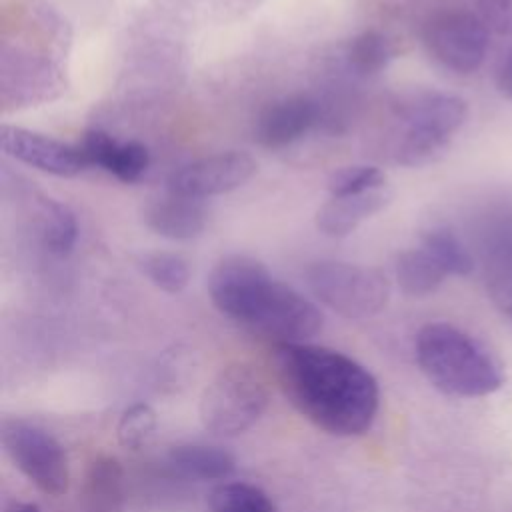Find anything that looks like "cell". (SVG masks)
I'll return each mask as SVG.
<instances>
[{
    "label": "cell",
    "mask_w": 512,
    "mask_h": 512,
    "mask_svg": "<svg viewBox=\"0 0 512 512\" xmlns=\"http://www.w3.org/2000/svg\"><path fill=\"white\" fill-rule=\"evenodd\" d=\"M494 82H496V88L498 92L512 102V50H508L498 66H496V72H494Z\"/></svg>",
    "instance_id": "29"
},
{
    "label": "cell",
    "mask_w": 512,
    "mask_h": 512,
    "mask_svg": "<svg viewBox=\"0 0 512 512\" xmlns=\"http://www.w3.org/2000/svg\"><path fill=\"white\" fill-rule=\"evenodd\" d=\"M386 186V174L372 164H354L334 170L326 182L330 196H354Z\"/></svg>",
    "instance_id": "27"
},
{
    "label": "cell",
    "mask_w": 512,
    "mask_h": 512,
    "mask_svg": "<svg viewBox=\"0 0 512 512\" xmlns=\"http://www.w3.org/2000/svg\"><path fill=\"white\" fill-rule=\"evenodd\" d=\"M320 116L318 102L306 94L284 96L268 104L258 120L254 138L266 148H282L300 140Z\"/></svg>",
    "instance_id": "13"
},
{
    "label": "cell",
    "mask_w": 512,
    "mask_h": 512,
    "mask_svg": "<svg viewBox=\"0 0 512 512\" xmlns=\"http://www.w3.org/2000/svg\"><path fill=\"white\" fill-rule=\"evenodd\" d=\"M392 110L398 124L392 154L398 164L410 168L436 162L468 116L466 100L436 90L410 92Z\"/></svg>",
    "instance_id": "3"
},
{
    "label": "cell",
    "mask_w": 512,
    "mask_h": 512,
    "mask_svg": "<svg viewBox=\"0 0 512 512\" xmlns=\"http://www.w3.org/2000/svg\"><path fill=\"white\" fill-rule=\"evenodd\" d=\"M268 400V384L258 368L246 362L228 364L200 396V422L216 436H236L264 414Z\"/></svg>",
    "instance_id": "4"
},
{
    "label": "cell",
    "mask_w": 512,
    "mask_h": 512,
    "mask_svg": "<svg viewBox=\"0 0 512 512\" xmlns=\"http://www.w3.org/2000/svg\"><path fill=\"white\" fill-rule=\"evenodd\" d=\"M446 276L444 268L422 246L404 250L396 258V280L408 296L418 298L436 292Z\"/></svg>",
    "instance_id": "20"
},
{
    "label": "cell",
    "mask_w": 512,
    "mask_h": 512,
    "mask_svg": "<svg viewBox=\"0 0 512 512\" xmlns=\"http://www.w3.org/2000/svg\"><path fill=\"white\" fill-rule=\"evenodd\" d=\"M0 142L6 156L52 176L74 178L88 166L80 146L20 126L4 124Z\"/></svg>",
    "instance_id": "10"
},
{
    "label": "cell",
    "mask_w": 512,
    "mask_h": 512,
    "mask_svg": "<svg viewBox=\"0 0 512 512\" xmlns=\"http://www.w3.org/2000/svg\"><path fill=\"white\" fill-rule=\"evenodd\" d=\"M168 466L180 478L208 482L232 476L236 470V460L230 452L218 446L178 444L168 452Z\"/></svg>",
    "instance_id": "18"
},
{
    "label": "cell",
    "mask_w": 512,
    "mask_h": 512,
    "mask_svg": "<svg viewBox=\"0 0 512 512\" xmlns=\"http://www.w3.org/2000/svg\"><path fill=\"white\" fill-rule=\"evenodd\" d=\"M484 280L496 310L512 320V224L490 238L484 256Z\"/></svg>",
    "instance_id": "19"
},
{
    "label": "cell",
    "mask_w": 512,
    "mask_h": 512,
    "mask_svg": "<svg viewBox=\"0 0 512 512\" xmlns=\"http://www.w3.org/2000/svg\"><path fill=\"white\" fill-rule=\"evenodd\" d=\"M212 512H276L264 490L246 482H224L210 490Z\"/></svg>",
    "instance_id": "24"
},
{
    "label": "cell",
    "mask_w": 512,
    "mask_h": 512,
    "mask_svg": "<svg viewBox=\"0 0 512 512\" xmlns=\"http://www.w3.org/2000/svg\"><path fill=\"white\" fill-rule=\"evenodd\" d=\"M156 426L158 418L154 408L144 402H136L122 412L116 424V438L126 450H140L152 440Z\"/></svg>",
    "instance_id": "26"
},
{
    "label": "cell",
    "mask_w": 512,
    "mask_h": 512,
    "mask_svg": "<svg viewBox=\"0 0 512 512\" xmlns=\"http://www.w3.org/2000/svg\"><path fill=\"white\" fill-rule=\"evenodd\" d=\"M416 362L428 382L448 396L480 398L502 388L500 360L468 332L428 322L416 334Z\"/></svg>",
    "instance_id": "2"
},
{
    "label": "cell",
    "mask_w": 512,
    "mask_h": 512,
    "mask_svg": "<svg viewBox=\"0 0 512 512\" xmlns=\"http://www.w3.org/2000/svg\"><path fill=\"white\" fill-rule=\"evenodd\" d=\"M256 168V160L246 152H218L176 170L170 176L168 190L204 200L244 186L256 174Z\"/></svg>",
    "instance_id": "9"
},
{
    "label": "cell",
    "mask_w": 512,
    "mask_h": 512,
    "mask_svg": "<svg viewBox=\"0 0 512 512\" xmlns=\"http://www.w3.org/2000/svg\"><path fill=\"white\" fill-rule=\"evenodd\" d=\"M0 440L12 464L40 492L62 496L70 484L68 456L62 444L46 430L16 418L2 420Z\"/></svg>",
    "instance_id": "7"
},
{
    "label": "cell",
    "mask_w": 512,
    "mask_h": 512,
    "mask_svg": "<svg viewBox=\"0 0 512 512\" xmlns=\"http://www.w3.org/2000/svg\"><path fill=\"white\" fill-rule=\"evenodd\" d=\"M306 284L324 306L352 320L376 316L390 298L388 278L378 268L340 260L310 264Z\"/></svg>",
    "instance_id": "5"
},
{
    "label": "cell",
    "mask_w": 512,
    "mask_h": 512,
    "mask_svg": "<svg viewBox=\"0 0 512 512\" xmlns=\"http://www.w3.org/2000/svg\"><path fill=\"white\" fill-rule=\"evenodd\" d=\"M142 270L148 276V280L168 292L178 294L188 286L190 280V268L188 262L174 252H150L142 258Z\"/></svg>",
    "instance_id": "25"
},
{
    "label": "cell",
    "mask_w": 512,
    "mask_h": 512,
    "mask_svg": "<svg viewBox=\"0 0 512 512\" xmlns=\"http://www.w3.org/2000/svg\"><path fill=\"white\" fill-rule=\"evenodd\" d=\"M394 54L396 48L384 32L376 28H366L348 42L346 64L356 74L372 76L382 72L390 64Z\"/></svg>",
    "instance_id": "21"
},
{
    "label": "cell",
    "mask_w": 512,
    "mask_h": 512,
    "mask_svg": "<svg viewBox=\"0 0 512 512\" xmlns=\"http://www.w3.org/2000/svg\"><path fill=\"white\" fill-rule=\"evenodd\" d=\"M422 248L428 250L446 274L468 276L474 270V258L464 242L448 226H434L422 234Z\"/></svg>",
    "instance_id": "23"
},
{
    "label": "cell",
    "mask_w": 512,
    "mask_h": 512,
    "mask_svg": "<svg viewBox=\"0 0 512 512\" xmlns=\"http://www.w3.org/2000/svg\"><path fill=\"white\" fill-rule=\"evenodd\" d=\"M322 324V312L314 302L292 286L278 282L252 330L274 338L278 344H300L316 336Z\"/></svg>",
    "instance_id": "12"
},
{
    "label": "cell",
    "mask_w": 512,
    "mask_h": 512,
    "mask_svg": "<svg viewBox=\"0 0 512 512\" xmlns=\"http://www.w3.org/2000/svg\"><path fill=\"white\" fill-rule=\"evenodd\" d=\"M40 240L52 256H68L78 240V222L74 212L52 198L44 200L40 210Z\"/></svg>",
    "instance_id": "22"
},
{
    "label": "cell",
    "mask_w": 512,
    "mask_h": 512,
    "mask_svg": "<svg viewBox=\"0 0 512 512\" xmlns=\"http://www.w3.org/2000/svg\"><path fill=\"white\" fill-rule=\"evenodd\" d=\"M80 150L88 166H100L124 184L138 182L150 164L148 148L138 140L118 142L104 130H88Z\"/></svg>",
    "instance_id": "14"
},
{
    "label": "cell",
    "mask_w": 512,
    "mask_h": 512,
    "mask_svg": "<svg viewBox=\"0 0 512 512\" xmlns=\"http://www.w3.org/2000/svg\"><path fill=\"white\" fill-rule=\"evenodd\" d=\"M392 200V192L384 186L354 196H332L316 212V228L330 238L348 236L360 222L384 210Z\"/></svg>",
    "instance_id": "16"
},
{
    "label": "cell",
    "mask_w": 512,
    "mask_h": 512,
    "mask_svg": "<svg viewBox=\"0 0 512 512\" xmlns=\"http://www.w3.org/2000/svg\"><path fill=\"white\" fill-rule=\"evenodd\" d=\"M422 42L438 64L456 74H470L486 58L488 28L468 10H442L426 20Z\"/></svg>",
    "instance_id": "8"
},
{
    "label": "cell",
    "mask_w": 512,
    "mask_h": 512,
    "mask_svg": "<svg viewBox=\"0 0 512 512\" xmlns=\"http://www.w3.org/2000/svg\"><path fill=\"white\" fill-rule=\"evenodd\" d=\"M276 380L286 400L334 436L364 434L378 412L376 378L354 358L314 344H278Z\"/></svg>",
    "instance_id": "1"
},
{
    "label": "cell",
    "mask_w": 512,
    "mask_h": 512,
    "mask_svg": "<svg viewBox=\"0 0 512 512\" xmlns=\"http://www.w3.org/2000/svg\"><path fill=\"white\" fill-rule=\"evenodd\" d=\"M0 84L4 108L34 106L52 100L62 90V78L50 60L20 50L10 54L6 48L2 52Z\"/></svg>",
    "instance_id": "11"
},
{
    "label": "cell",
    "mask_w": 512,
    "mask_h": 512,
    "mask_svg": "<svg viewBox=\"0 0 512 512\" xmlns=\"http://www.w3.org/2000/svg\"><path fill=\"white\" fill-rule=\"evenodd\" d=\"M476 6L488 30L512 36V0H476Z\"/></svg>",
    "instance_id": "28"
},
{
    "label": "cell",
    "mask_w": 512,
    "mask_h": 512,
    "mask_svg": "<svg viewBox=\"0 0 512 512\" xmlns=\"http://www.w3.org/2000/svg\"><path fill=\"white\" fill-rule=\"evenodd\" d=\"M80 512H124V470L114 456H96L82 482Z\"/></svg>",
    "instance_id": "17"
},
{
    "label": "cell",
    "mask_w": 512,
    "mask_h": 512,
    "mask_svg": "<svg viewBox=\"0 0 512 512\" xmlns=\"http://www.w3.org/2000/svg\"><path fill=\"white\" fill-rule=\"evenodd\" d=\"M4 512H40V508L32 502H10Z\"/></svg>",
    "instance_id": "30"
},
{
    "label": "cell",
    "mask_w": 512,
    "mask_h": 512,
    "mask_svg": "<svg viewBox=\"0 0 512 512\" xmlns=\"http://www.w3.org/2000/svg\"><path fill=\"white\" fill-rule=\"evenodd\" d=\"M144 218L146 226L162 238L192 240L204 230L208 212L202 200L168 192L146 208Z\"/></svg>",
    "instance_id": "15"
},
{
    "label": "cell",
    "mask_w": 512,
    "mask_h": 512,
    "mask_svg": "<svg viewBox=\"0 0 512 512\" xmlns=\"http://www.w3.org/2000/svg\"><path fill=\"white\" fill-rule=\"evenodd\" d=\"M276 282L278 280L270 276L260 260L232 254L212 268L208 276V294L218 312L254 328L272 298Z\"/></svg>",
    "instance_id": "6"
}]
</instances>
